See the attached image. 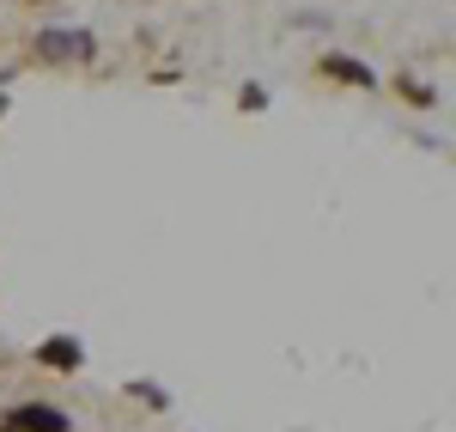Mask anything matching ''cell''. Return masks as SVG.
I'll return each instance as SVG.
<instances>
[{"mask_svg": "<svg viewBox=\"0 0 456 432\" xmlns=\"http://www.w3.org/2000/svg\"><path fill=\"white\" fill-rule=\"evenodd\" d=\"M244 110H268V92L262 86H244Z\"/></svg>", "mask_w": 456, "mask_h": 432, "instance_id": "52a82bcc", "label": "cell"}, {"mask_svg": "<svg viewBox=\"0 0 456 432\" xmlns=\"http://www.w3.org/2000/svg\"><path fill=\"white\" fill-rule=\"evenodd\" d=\"M37 365H49V371H79V365H86V347H79L73 335H49V341L37 347Z\"/></svg>", "mask_w": 456, "mask_h": 432, "instance_id": "3957f363", "label": "cell"}, {"mask_svg": "<svg viewBox=\"0 0 456 432\" xmlns=\"http://www.w3.org/2000/svg\"><path fill=\"white\" fill-rule=\"evenodd\" d=\"M31 49L43 61H92V55H98V37L79 31V25H43Z\"/></svg>", "mask_w": 456, "mask_h": 432, "instance_id": "6da1fadb", "label": "cell"}, {"mask_svg": "<svg viewBox=\"0 0 456 432\" xmlns=\"http://www.w3.org/2000/svg\"><path fill=\"white\" fill-rule=\"evenodd\" d=\"M128 390H134V396H141L146 408H171V396H165L159 384H128Z\"/></svg>", "mask_w": 456, "mask_h": 432, "instance_id": "8992f818", "label": "cell"}, {"mask_svg": "<svg viewBox=\"0 0 456 432\" xmlns=\"http://www.w3.org/2000/svg\"><path fill=\"white\" fill-rule=\"evenodd\" d=\"M0 110H6V98H0Z\"/></svg>", "mask_w": 456, "mask_h": 432, "instance_id": "ba28073f", "label": "cell"}, {"mask_svg": "<svg viewBox=\"0 0 456 432\" xmlns=\"http://www.w3.org/2000/svg\"><path fill=\"white\" fill-rule=\"evenodd\" d=\"M402 92H408V104H420V110L438 104V92H432V86H420V79H402Z\"/></svg>", "mask_w": 456, "mask_h": 432, "instance_id": "5b68a950", "label": "cell"}, {"mask_svg": "<svg viewBox=\"0 0 456 432\" xmlns=\"http://www.w3.org/2000/svg\"><path fill=\"white\" fill-rule=\"evenodd\" d=\"M322 73H329V79H347V86H359V92H371V86H378V73L365 68V61H353V55H335V49L322 55Z\"/></svg>", "mask_w": 456, "mask_h": 432, "instance_id": "277c9868", "label": "cell"}, {"mask_svg": "<svg viewBox=\"0 0 456 432\" xmlns=\"http://www.w3.org/2000/svg\"><path fill=\"white\" fill-rule=\"evenodd\" d=\"M0 432H73V420L61 408H49V402H25V408H12Z\"/></svg>", "mask_w": 456, "mask_h": 432, "instance_id": "7a4b0ae2", "label": "cell"}]
</instances>
